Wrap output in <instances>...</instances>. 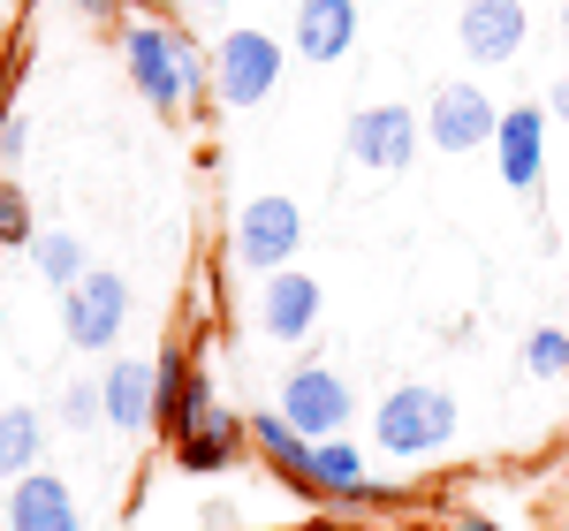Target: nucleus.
<instances>
[{
    "instance_id": "obj_1",
    "label": "nucleus",
    "mask_w": 569,
    "mask_h": 531,
    "mask_svg": "<svg viewBox=\"0 0 569 531\" xmlns=\"http://www.w3.org/2000/svg\"><path fill=\"white\" fill-rule=\"evenodd\" d=\"M456 433V395L440 388H395L380 410H372V441L388 455H433Z\"/></svg>"
},
{
    "instance_id": "obj_2",
    "label": "nucleus",
    "mask_w": 569,
    "mask_h": 531,
    "mask_svg": "<svg viewBox=\"0 0 569 531\" xmlns=\"http://www.w3.org/2000/svg\"><path fill=\"white\" fill-rule=\"evenodd\" d=\"M182 31L176 23H160V16H137V23H122V61H130L137 91L160 107V114H176L182 99H190V84H182Z\"/></svg>"
},
{
    "instance_id": "obj_3",
    "label": "nucleus",
    "mask_w": 569,
    "mask_h": 531,
    "mask_svg": "<svg viewBox=\"0 0 569 531\" xmlns=\"http://www.w3.org/2000/svg\"><path fill=\"white\" fill-rule=\"evenodd\" d=\"M297 243H305L297 198H251L236 213V228H228V259L243 266V273H281V266L297 259Z\"/></svg>"
},
{
    "instance_id": "obj_4",
    "label": "nucleus",
    "mask_w": 569,
    "mask_h": 531,
    "mask_svg": "<svg viewBox=\"0 0 569 531\" xmlns=\"http://www.w3.org/2000/svg\"><path fill=\"white\" fill-rule=\"evenodd\" d=\"M281 84V39L266 31H228L213 46V99L220 107H259Z\"/></svg>"
},
{
    "instance_id": "obj_5",
    "label": "nucleus",
    "mask_w": 569,
    "mask_h": 531,
    "mask_svg": "<svg viewBox=\"0 0 569 531\" xmlns=\"http://www.w3.org/2000/svg\"><path fill=\"white\" fill-rule=\"evenodd\" d=\"M350 388H342V372H327V364H297L289 380H281V418L305 433V441H335L342 425H350Z\"/></svg>"
},
{
    "instance_id": "obj_6",
    "label": "nucleus",
    "mask_w": 569,
    "mask_h": 531,
    "mask_svg": "<svg viewBox=\"0 0 569 531\" xmlns=\"http://www.w3.org/2000/svg\"><path fill=\"white\" fill-rule=\"evenodd\" d=\"M168 448H176V463L190 471V479H213V471H228V463H243V448H251V418H236V410L206 402Z\"/></svg>"
},
{
    "instance_id": "obj_7",
    "label": "nucleus",
    "mask_w": 569,
    "mask_h": 531,
    "mask_svg": "<svg viewBox=\"0 0 569 531\" xmlns=\"http://www.w3.org/2000/svg\"><path fill=\"white\" fill-rule=\"evenodd\" d=\"M61 319H69V342H77V350H107V342L122 334V319H130V281H122V273H84V281L69 289Z\"/></svg>"
},
{
    "instance_id": "obj_8",
    "label": "nucleus",
    "mask_w": 569,
    "mask_h": 531,
    "mask_svg": "<svg viewBox=\"0 0 569 531\" xmlns=\"http://www.w3.org/2000/svg\"><path fill=\"white\" fill-rule=\"evenodd\" d=\"M493 130H501V114L479 84H440L426 107V137L440 152H479V144H493Z\"/></svg>"
},
{
    "instance_id": "obj_9",
    "label": "nucleus",
    "mask_w": 569,
    "mask_h": 531,
    "mask_svg": "<svg viewBox=\"0 0 569 531\" xmlns=\"http://www.w3.org/2000/svg\"><path fill=\"white\" fill-rule=\"evenodd\" d=\"M525 0H471L463 8V23H456V39L463 53L479 61V69H501V61H517L525 53Z\"/></svg>"
},
{
    "instance_id": "obj_10",
    "label": "nucleus",
    "mask_w": 569,
    "mask_h": 531,
    "mask_svg": "<svg viewBox=\"0 0 569 531\" xmlns=\"http://www.w3.org/2000/svg\"><path fill=\"white\" fill-rule=\"evenodd\" d=\"M259 327L273 342H305L311 327H319V273H297V266L266 273L259 281Z\"/></svg>"
},
{
    "instance_id": "obj_11",
    "label": "nucleus",
    "mask_w": 569,
    "mask_h": 531,
    "mask_svg": "<svg viewBox=\"0 0 569 531\" xmlns=\"http://www.w3.org/2000/svg\"><path fill=\"white\" fill-rule=\"evenodd\" d=\"M410 152H418V114L410 107H365V114H350V160L395 176V168H410Z\"/></svg>"
},
{
    "instance_id": "obj_12",
    "label": "nucleus",
    "mask_w": 569,
    "mask_h": 531,
    "mask_svg": "<svg viewBox=\"0 0 569 531\" xmlns=\"http://www.w3.org/2000/svg\"><path fill=\"white\" fill-rule=\"evenodd\" d=\"M152 372H160V402H152V425H160V433L176 441L182 425H190V418H198V410L213 402V388H206V364H198V357L176 342V350L152 357Z\"/></svg>"
},
{
    "instance_id": "obj_13",
    "label": "nucleus",
    "mask_w": 569,
    "mask_h": 531,
    "mask_svg": "<svg viewBox=\"0 0 569 531\" xmlns=\"http://www.w3.org/2000/svg\"><path fill=\"white\" fill-rule=\"evenodd\" d=\"M8 531H77V493L53 471H23L8 479Z\"/></svg>"
},
{
    "instance_id": "obj_14",
    "label": "nucleus",
    "mask_w": 569,
    "mask_h": 531,
    "mask_svg": "<svg viewBox=\"0 0 569 531\" xmlns=\"http://www.w3.org/2000/svg\"><path fill=\"white\" fill-rule=\"evenodd\" d=\"M493 144H501V182L509 190H531L539 182V160H547V107H509Z\"/></svg>"
},
{
    "instance_id": "obj_15",
    "label": "nucleus",
    "mask_w": 569,
    "mask_h": 531,
    "mask_svg": "<svg viewBox=\"0 0 569 531\" xmlns=\"http://www.w3.org/2000/svg\"><path fill=\"white\" fill-rule=\"evenodd\" d=\"M251 448L273 479H289L297 493H311V441L281 418V410H251Z\"/></svg>"
},
{
    "instance_id": "obj_16",
    "label": "nucleus",
    "mask_w": 569,
    "mask_h": 531,
    "mask_svg": "<svg viewBox=\"0 0 569 531\" xmlns=\"http://www.w3.org/2000/svg\"><path fill=\"white\" fill-rule=\"evenodd\" d=\"M99 388H107V425H122V433L152 425V402H160V372H152L144 357H114Z\"/></svg>"
},
{
    "instance_id": "obj_17",
    "label": "nucleus",
    "mask_w": 569,
    "mask_h": 531,
    "mask_svg": "<svg viewBox=\"0 0 569 531\" xmlns=\"http://www.w3.org/2000/svg\"><path fill=\"white\" fill-rule=\"evenodd\" d=\"M357 39V0H297V53L305 61H342Z\"/></svg>"
},
{
    "instance_id": "obj_18",
    "label": "nucleus",
    "mask_w": 569,
    "mask_h": 531,
    "mask_svg": "<svg viewBox=\"0 0 569 531\" xmlns=\"http://www.w3.org/2000/svg\"><path fill=\"white\" fill-rule=\"evenodd\" d=\"M365 487H372V471H365V455H357L342 433H335V441H311V501L350 509Z\"/></svg>"
},
{
    "instance_id": "obj_19",
    "label": "nucleus",
    "mask_w": 569,
    "mask_h": 531,
    "mask_svg": "<svg viewBox=\"0 0 569 531\" xmlns=\"http://www.w3.org/2000/svg\"><path fill=\"white\" fill-rule=\"evenodd\" d=\"M23 471H39V410L8 402L0 410V479H23Z\"/></svg>"
},
{
    "instance_id": "obj_20",
    "label": "nucleus",
    "mask_w": 569,
    "mask_h": 531,
    "mask_svg": "<svg viewBox=\"0 0 569 531\" xmlns=\"http://www.w3.org/2000/svg\"><path fill=\"white\" fill-rule=\"evenodd\" d=\"M31 259H39V273H46V281H61V289H77V281L91 273L77 236H31Z\"/></svg>"
},
{
    "instance_id": "obj_21",
    "label": "nucleus",
    "mask_w": 569,
    "mask_h": 531,
    "mask_svg": "<svg viewBox=\"0 0 569 531\" xmlns=\"http://www.w3.org/2000/svg\"><path fill=\"white\" fill-rule=\"evenodd\" d=\"M525 372H539V380H562L569 372V334L562 327H539L525 342Z\"/></svg>"
},
{
    "instance_id": "obj_22",
    "label": "nucleus",
    "mask_w": 569,
    "mask_h": 531,
    "mask_svg": "<svg viewBox=\"0 0 569 531\" xmlns=\"http://www.w3.org/2000/svg\"><path fill=\"white\" fill-rule=\"evenodd\" d=\"M61 418H69L77 433H84V425H107V388H99V380H77V388L61 395Z\"/></svg>"
},
{
    "instance_id": "obj_23",
    "label": "nucleus",
    "mask_w": 569,
    "mask_h": 531,
    "mask_svg": "<svg viewBox=\"0 0 569 531\" xmlns=\"http://www.w3.org/2000/svg\"><path fill=\"white\" fill-rule=\"evenodd\" d=\"M0 243H31V198L0 176Z\"/></svg>"
},
{
    "instance_id": "obj_24",
    "label": "nucleus",
    "mask_w": 569,
    "mask_h": 531,
    "mask_svg": "<svg viewBox=\"0 0 569 531\" xmlns=\"http://www.w3.org/2000/svg\"><path fill=\"white\" fill-rule=\"evenodd\" d=\"M23 144H31V122L23 114H0V160H23Z\"/></svg>"
},
{
    "instance_id": "obj_25",
    "label": "nucleus",
    "mask_w": 569,
    "mask_h": 531,
    "mask_svg": "<svg viewBox=\"0 0 569 531\" xmlns=\"http://www.w3.org/2000/svg\"><path fill=\"white\" fill-rule=\"evenodd\" d=\"M448 531H501V524H493V517H479V509H456V517H448Z\"/></svg>"
},
{
    "instance_id": "obj_26",
    "label": "nucleus",
    "mask_w": 569,
    "mask_h": 531,
    "mask_svg": "<svg viewBox=\"0 0 569 531\" xmlns=\"http://www.w3.org/2000/svg\"><path fill=\"white\" fill-rule=\"evenodd\" d=\"M69 8H77V16H84V23H107V16H114V8H122V0H69Z\"/></svg>"
},
{
    "instance_id": "obj_27",
    "label": "nucleus",
    "mask_w": 569,
    "mask_h": 531,
    "mask_svg": "<svg viewBox=\"0 0 569 531\" xmlns=\"http://www.w3.org/2000/svg\"><path fill=\"white\" fill-rule=\"evenodd\" d=\"M547 114H562V122H569V84H555V91H547Z\"/></svg>"
},
{
    "instance_id": "obj_28",
    "label": "nucleus",
    "mask_w": 569,
    "mask_h": 531,
    "mask_svg": "<svg viewBox=\"0 0 569 531\" xmlns=\"http://www.w3.org/2000/svg\"><path fill=\"white\" fill-rule=\"evenodd\" d=\"M305 531H342V524H305Z\"/></svg>"
},
{
    "instance_id": "obj_29",
    "label": "nucleus",
    "mask_w": 569,
    "mask_h": 531,
    "mask_svg": "<svg viewBox=\"0 0 569 531\" xmlns=\"http://www.w3.org/2000/svg\"><path fill=\"white\" fill-rule=\"evenodd\" d=\"M198 8H220V0H198Z\"/></svg>"
},
{
    "instance_id": "obj_30",
    "label": "nucleus",
    "mask_w": 569,
    "mask_h": 531,
    "mask_svg": "<svg viewBox=\"0 0 569 531\" xmlns=\"http://www.w3.org/2000/svg\"><path fill=\"white\" fill-rule=\"evenodd\" d=\"M562 31H569V16H562ZM562 46H569V39H562Z\"/></svg>"
}]
</instances>
